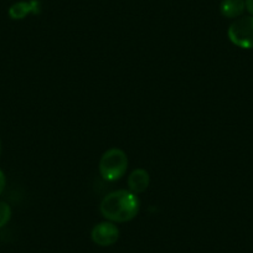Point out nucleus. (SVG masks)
Instances as JSON below:
<instances>
[{
	"label": "nucleus",
	"instance_id": "20e7f679",
	"mask_svg": "<svg viewBox=\"0 0 253 253\" xmlns=\"http://www.w3.org/2000/svg\"><path fill=\"white\" fill-rule=\"evenodd\" d=\"M91 238L97 246L109 247L114 245L119 238V228L111 221L99 222L92 228Z\"/></svg>",
	"mask_w": 253,
	"mask_h": 253
},
{
	"label": "nucleus",
	"instance_id": "f03ea898",
	"mask_svg": "<svg viewBox=\"0 0 253 253\" xmlns=\"http://www.w3.org/2000/svg\"><path fill=\"white\" fill-rule=\"evenodd\" d=\"M129 160L126 152L119 148H111L102 154L98 169L102 179L106 181H118L126 175Z\"/></svg>",
	"mask_w": 253,
	"mask_h": 253
},
{
	"label": "nucleus",
	"instance_id": "39448f33",
	"mask_svg": "<svg viewBox=\"0 0 253 253\" xmlns=\"http://www.w3.org/2000/svg\"><path fill=\"white\" fill-rule=\"evenodd\" d=\"M150 184V176L149 172L143 168H138L134 169L128 176L126 180V185H128V190L132 191L133 194L138 195V194L145 193L149 187Z\"/></svg>",
	"mask_w": 253,
	"mask_h": 253
},
{
	"label": "nucleus",
	"instance_id": "9d476101",
	"mask_svg": "<svg viewBox=\"0 0 253 253\" xmlns=\"http://www.w3.org/2000/svg\"><path fill=\"white\" fill-rule=\"evenodd\" d=\"M245 3L247 11L251 14V16H253V0H245Z\"/></svg>",
	"mask_w": 253,
	"mask_h": 253
},
{
	"label": "nucleus",
	"instance_id": "423d86ee",
	"mask_svg": "<svg viewBox=\"0 0 253 253\" xmlns=\"http://www.w3.org/2000/svg\"><path fill=\"white\" fill-rule=\"evenodd\" d=\"M40 13V1L30 0V1H18L9 8V16L13 20H23L29 14Z\"/></svg>",
	"mask_w": 253,
	"mask_h": 253
},
{
	"label": "nucleus",
	"instance_id": "f257e3e1",
	"mask_svg": "<svg viewBox=\"0 0 253 253\" xmlns=\"http://www.w3.org/2000/svg\"><path fill=\"white\" fill-rule=\"evenodd\" d=\"M140 210V201L129 190H116L107 194L99 204L101 215L107 221L123 223L137 217Z\"/></svg>",
	"mask_w": 253,
	"mask_h": 253
},
{
	"label": "nucleus",
	"instance_id": "1a4fd4ad",
	"mask_svg": "<svg viewBox=\"0 0 253 253\" xmlns=\"http://www.w3.org/2000/svg\"><path fill=\"white\" fill-rule=\"evenodd\" d=\"M5 185H6V177L5 174L1 169H0V195L3 194L4 189H5Z\"/></svg>",
	"mask_w": 253,
	"mask_h": 253
},
{
	"label": "nucleus",
	"instance_id": "0eeeda50",
	"mask_svg": "<svg viewBox=\"0 0 253 253\" xmlns=\"http://www.w3.org/2000/svg\"><path fill=\"white\" fill-rule=\"evenodd\" d=\"M246 10L245 0H222L220 4L221 15L227 19L241 18Z\"/></svg>",
	"mask_w": 253,
	"mask_h": 253
},
{
	"label": "nucleus",
	"instance_id": "9b49d317",
	"mask_svg": "<svg viewBox=\"0 0 253 253\" xmlns=\"http://www.w3.org/2000/svg\"><path fill=\"white\" fill-rule=\"evenodd\" d=\"M0 152H1V143H0Z\"/></svg>",
	"mask_w": 253,
	"mask_h": 253
},
{
	"label": "nucleus",
	"instance_id": "6e6552de",
	"mask_svg": "<svg viewBox=\"0 0 253 253\" xmlns=\"http://www.w3.org/2000/svg\"><path fill=\"white\" fill-rule=\"evenodd\" d=\"M11 218V208L9 204L0 201V228L4 227Z\"/></svg>",
	"mask_w": 253,
	"mask_h": 253
},
{
	"label": "nucleus",
	"instance_id": "7ed1b4c3",
	"mask_svg": "<svg viewBox=\"0 0 253 253\" xmlns=\"http://www.w3.org/2000/svg\"><path fill=\"white\" fill-rule=\"evenodd\" d=\"M231 42L240 48H253V16H241L236 19L227 30Z\"/></svg>",
	"mask_w": 253,
	"mask_h": 253
}]
</instances>
